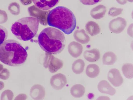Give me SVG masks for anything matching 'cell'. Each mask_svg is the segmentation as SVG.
I'll use <instances>...</instances> for the list:
<instances>
[{
    "label": "cell",
    "instance_id": "1",
    "mask_svg": "<svg viewBox=\"0 0 133 100\" xmlns=\"http://www.w3.org/2000/svg\"><path fill=\"white\" fill-rule=\"evenodd\" d=\"M47 20L49 26L57 28L68 35L72 33L76 26V20L74 14L64 6H58L51 10L47 15Z\"/></svg>",
    "mask_w": 133,
    "mask_h": 100
},
{
    "label": "cell",
    "instance_id": "2",
    "mask_svg": "<svg viewBox=\"0 0 133 100\" xmlns=\"http://www.w3.org/2000/svg\"><path fill=\"white\" fill-rule=\"evenodd\" d=\"M38 42L43 51L56 55L61 53L64 49L65 39L62 32L53 27H48L40 32L38 37Z\"/></svg>",
    "mask_w": 133,
    "mask_h": 100
},
{
    "label": "cell",
    "instance_id": "3",
    "mask_svg": "<svg viewBox=\"0 0 133 100\" xmlns=\"http://www.w3.org/2000/svg\"><path fill=\"white\" fill-rule=\"evenodd\" d=\"M27 57L26 49L15 40H7L0 45V61L6 65L21 66L25 62Z\"/></svg>",
    "mask_w": 133,
    "mask_h": 100
},
{
    "label": "cell",
    "instance_id": "4",
    "mask_svg": "<svg viewBox=\"0 0 133 100\" xmlns=\"http://www.w3.org/2000/svg\"><path fill=\"white\" fill-rule=\"evenodd\" d=\"M39 20L37 18L27 17L21 18L12 25L11 30L18 39L23 41L30 40L37 34Z\"/></svg>",
    "mask_w": 133,
    "mask_h": 100
},
{
    "label": "cell",
    "instance_id": "5",
    "mask_svg": "<svg viewBox=\"0 0 133 100\" xmlns=\"http://www.w3.org/2000/svg\"><path fill=\"white\" fill-rule=\"evenodd\" d=\"M43 66L53 73L57 71L63 67L62 61L55 57L52 54L46 53L43 64Z\"/></svg>",
    "mask_w": 133,
    "mask_h": 100
},
{
    "label": "cell",
    "instance_id": "6",
    "mask_svg": "<svg viewBox=\"0 0 133 100\" xmlns=\"http://www.w3.org/2000/svg\"><path fill=\"white\" fill-rule=\"evenodd\" d=\"M127 25L126 20L121 17H118L111 20L109 23L110 31L114 33L119 34L124 30Z\"/></svg>",
    "mask_w": 133,
    "mask_h": 100
},
{
    "label": "cell",
    "instance_id": "7",
    "mask_svg": "<svg viewBox=\"0 0 133 100\" xmlns=\"http://www.w3.org/2000/svg\"><path fill=\"white\" fill-rule=\"evenodd\" d=\"M65 76L64 74L58 73L52 76L50 79L51 86L54 89L60 90L63 88L67 83Z\"/></svg>",
    "mask_w": 133,
    "mask_h": 100
},
{
    "label": "cell",
    "instance_id": "8",
    "mask_svg": "<svg viewBox=\"0 0 133 100\" xmlns=\"http://www.w3.org/2000/svg\"><path fill=\"white\" fill-rule=\"evenodd\" d=\"M108 79L114 86L121 85L123 82V79L119 71L117 69L113 68L110 70L108 74Z\"/></svg>",
    "mask_w": 133,
    "mask_h": 100
},
{
    "label": "cell",
    "instance_id": "9",
    "mask_svg": "<svg viewBox=\"0 0 133 100\" xmlns=\"http://www.w3.org/2000/svg\"><path fill=\"white\" fill-rule=\"evenodd\" d=\"M35 6L43 10H49L57 5L60 0H32Z\"/></svg>",
    "mask_w": 133,
    "mask_h": 100
},
{
    "label": "cell",
    "instance_id": "10",
    "mask_svg": "<svg viewBox=\"0 0 133 100\" xmlns=\"http://www.w3.org/2000/svg\"><path fill=\"white\" fill-rule=\"evenodd\" d=\"M45 95L44 88L40 84H35L31 88L30 95L34 100L43 99Z\"/></svg>",
    "mask_w": 133,
    "mask_h": 100
},
{
    "label": "cell",
    "instance_id": "11",
    "mask_svg": "<svg viewBox=\"0 0 133 100\" xmlns=\"http://www.w3.org/2000/svg\"><path fill=\"white\" fill-rule=\"evenodd\" d=\"M97 88L101 92L113 96L116 93L115 89L112 87L108 82L105 80H102L98 83Z\"/></svg>",
    "mask_w": 133,
    "mask_h": 100
},
{
    "label": "cell",
    "instance_id": "12",
    "mask_svg": "<svg viewBox=\"0 0 133 100\" xmlns=\"http://www.w3.org/2000/svg\"><path fill=\"white\" fill-rule=\"evenodd\" d=\"M85 59L90 62H95L100 57L99 50L97 48L93 49L84 51L83 54Z\"/></svg>",
    "mask_w": 133,
    "mask_h": 100
},
{
    "label": "cell",
    "instance_id": "13",
    "mask_svg": "<svg viewBox=\"0 0 133 100\" xmlns=\"http://www.w3.org/2000/svg\"><path fill=\"white\" fill-rule=\"evenodd\" d=\"M107 11L106 8L103 5H99L93 8L90 12L91 17L96 20L103 17Z\"/></svg>",
    "mask_w": 133,
    "mask_h": 100
},
{
    "label": "cell",
    "instance_id": "14",
    "mask_svg": "<svg viewBox=\"0 0 133 100\" xmlns=\"http://www.w3.org/2000/svg\"><path fill=\"white\" fill-rule=\"evenodd\" d=\"M83 49L82 45L77 42H73L70 44L68 51L70 55L73 57L77 58L82 54Z\"/></svg>",
    "mask_w": 133,
    "mask_h": 100
},
{
    "label": "cell",
    "instance_id": "15",
    "mask_svg": "<svg viewBox=\"0 0 133 100\" xmlns=\"http://www.w3.org/2000/svg\"><path fill=\"white\" fill-rule=\"evenodd\" d=\"M85 29L87 32L92 36L98 34L101 31V28L98 24L93 21L87 22Z\"/></svg>",
    "mask_w": 133,
    "mask_h": 100
},
{
    "label": "cell",
    "instance_id": "16",
    "mask_svg": "<svg viewBox=\"0 0 133 100\" xmlns=\"http://www.w3.org/2000/svg\"><path fill=\"white\" fill-rule=\"evenodd\" d=\"M85 89L84 87L80 84L74 85L71 88L70 92L71 95L75 98H79L82 97L84 95Z\"/></svg>",
    "mask_w": 133,
    "mask_h": 100
},
{
    "label": "cell",
    "instance_id": "17",
    "mask_svg": "<svg viewBox=\"0 0 133 100\" xmlns=\"http://www.w3.org/2000/svg\"><path fill=\"white\" fill-rule=\"evenodd\" d=\"M99 68L98 66L95 64L88 65L86 70V73L87 76L91 78L97 77L99 73Z\"/></svg>",
    "mask_w": 133,
    "mask_h": 100
},
{
    "label": "cell",
    "instance_id": "18",
    "mask_svg": "<svg viewBox=\"0 0 133 100\" xmlns=\"http://www.w3.org/2000/svg\"><path fill=\"white\" fill-rule=\"evenodd\" d=\"M117 57L115 54L112 52H106L103 55L102 61L103 64L106 65H112L116 61Z\"/></svg>",
    "mask_w": 133,
    "mask_h": 100
},
{
    "label": "cell",
    "instance_id": "19",
    "mask_svg": "<svg viewBox=\"0 0 133 100\" xmlns=\"http://www.w3.org/2000/svg\"><path fill=\"white\" fill-rule=\"evenodd\" d=\"M75 37L77 41L83 44L88 43L90 39L89 36L84 29L76 31Z\"/></svg>",
    "mask_w": 133,
    "mask_h": 100
},
{
    "label": "cell",
    "instance_id": "20",
    "mask_svg": "<svg viewBox=\"0 0 133 100\" xmlns=\"http://www.w3.org/2000/svg\"><path fill=\"white\" fill-rule=\"evenodd\" d=\"M85 66L84 61L79 59L74 62L72 65V70L73 72L77 74H79L83 71Z\"/></svg>",
    "mask_w": 133,
    "mask_h": 100
},
{
    "label": "cell",
    "instance_id": "21",
    "mask_svg": "<svg viewBox=\"0 0 133 100\" xmlns=\"http://www.w3.org/2000/svg\"><path fill=\"white\" fill-rule=\"evenodd\" d=\"M122 70L124 76L127 78L131 79L133 77V65L132 64L127 63L122 67Z\"/></svg>",
    "mask_w": 133,
    "mask_h": 100
},
{
    "label": "cell",
    "instance_id": "22",
    "mask_svg": "<svg viewBox=\"0 0 133 100\" xmlns=\"http://www.w3.org/2000/svg\"><path fill=\"white\" fill-rule=\"evenodd\" d=\"M8 10L12 14L14 15H18L20 12V5L17 2H12L9 5Z\"/></svg>",
    "mask_w": 133,
    "mask_h": 100
},
{
    "label": "cell",
    "instance_id": "23",
    "mask_svg": "<svg viewBox=\"0 0 133 100\" xmlns=\"http://www.w3.org/2000/svg\"><path fill=\"white\" fill-rule=\"evenodd\" d=\"M8 36V32L6 29L0 25V45L6 40Z\"/></svg>",
    "mask_w": 133,
    "mask_h": 100
},
{
    "label": "cell",
    "instance_id": "24",
    "mask_svg": "<svg viewBox=\"0 0 133 100\" xmlns=\"http://www.w3.org/2000/svg\"><path fill=\"white\" fill-rule=\"evenodd\" d=\"M123 10L121 8L111 7L109 9L108 14L111 16H116L121 14Z\"/></svg>",
    "mask_w": 133,
    "mask_h": 100
},
{
    "label": "cell",
    "instance_id": "25",
    "mask_svg": "<svg viewBox=\"0 0 133 100\" xmlns=\"http://www.w3.org/2000/svg\"><path fill=\"white\" fill-rule=\"evenodd\" d=\"M8 20V15L6 12L0 9V24L5 23Z\"/></svg>",
    "mask_w": 133,
    "mask_h": 100
},
{
    "label": "cell",
    "instance_id": "26",
    "mask_svg": "<svg viewBox=\"0 0 133 100\" xmlns=\"http://www.w3.org/2000/svg\"><path fill=\"white\" fill-rule=\"evenodd\" d=\"M83 4L85 5H92L101 2L102 0H79Z\"/></svg>",
    "mask_w": 133,
    "mask_h": 100
},
{
    "label": "cell",
    "instance_id": "27",
    "mask_svg": "<svg viewBox=\"0 0 133 100\" xmlns=\"http://www.w3.org/2000/svg\"><path fill=\"white\" fill-rule=\"evenodd\" d=\"M21 3L24 5H27L29 4V0H20Z\"/></svg>",
    "mask_w": 133,
    "mask_h": 100
},
{
    "label": "cell",
    "instance_id": "28",
    "mask_svg": "<svg viewBox=\"0 0 133 100\" xmlns=\"http://www.w3.org/2000/svg\"><path fill=\"white\" fill-rule=\"evenodd\" d=\"M118 3L121 5H123L127 2V0H116Z\"/></svg>",
    "mask_w": 133,
    "mask_h": 100
},
{
    "label": "cell",
    "instance_id": "29",
    "mask_svg": "<svg viewBox=\"0 0 133 100\" xmlns=\"http://www.w3.org/2000/svg\"><path fill=\"white\" fill-rule=\"evenodd\" d=\"M3 66L1 64H0V72H1V70L3 69Z\"/></svg>",
    "mask_w": 133,
    "mask_h": 100
}]
</instances>
